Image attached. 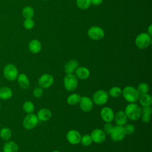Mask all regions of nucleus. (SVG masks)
<instances>
[{
  "instance_id": "32",
  "label": "nucleus",
  "mask_w": 152,
  "mask_h": 152,
  "mask_svg": "<svg viewBox=\"0 0 152 152\" xmlns=\"http://www.w3.org/2000/svg\"><path fill=\"white\" fill-rule=\"evenodd\" d=\"M123 128H124L125 134H127V135H131L132 134H133L135 129V126L131 124L124 125Z\"/></svg>"
},
{
  "instance_id": "7",
  "label": "nucleus",
  "mask_w": 152,
  "mask_h": 152,
  "mask_svg": "<svg viewBox=\"0 0 152 152\" xmlns=\"http://www.w3.org/2000/svg\"><path fill=\"white\" fill-rule=\"evenodd\" d=\"M88 37L94 40H99L103 38L104 31L101 27L99 26H92L87 31Z\"/></svg>"
},
{
  "instance_id": "20",
  "label": "nucleus",
  "mask_w": 152,
  "mask_h": 152,
  "mask_svg": "<svg viewBox=\"0 0 152 152\" xmlns=\"http://www.w3.org/2000/svg\"><path fill=\"white\" fill-rule=\"evenodd\" d=\"M41 49V43L37 39H33L28 43V49L33 53H37L39 52Z\"/></svg>"
},
{
  "instance_id": "39",
  "label": "nucleus",
  "mask_w": 152,
  "mask_h": 152,
  "mask_svg": "<svg viewBox=\"0 0 152 152\" xmlns=\"http://www.w3.org/2000/svg\"><path fill=\"white\" fill-rule=\"evenodd\" d=\"M147 33H148V34H150V36H151V34H152V26H151V24H150V25L148 26Z\"/></svg>"
},
{
  "instance_id": "31",
  "label": "nucleus",
  "mask_w": 152,
  "mask_h": 152,
  "mask_svg": "<svg viewBox=\"0 0 152 152\" xmlns=\"http://www.w3.org/2000/svg\"><path fill=\"white\" fill-rule=\"evenodd\" d=\"M80 142H81V144L83 145L88 146L92 143L93 141H92V139H91V137L90 135L85 134L83 137H81Z\"/></svg>"
},
{
  "instance_id": "29",
  "label": "nucleus",
  "mask_w": 152,
  "mask_h": 152,
  "mask_svg": "<svg viewBox=\"0 0 152 152\" xmlns=\"http://www.w3.org/2000/svg\"><path fill=\"white\" fill-rule=\"evenodd\" d=\"M121 94H122V90L121 89L120 87L117 86L112 87V88H110V90H109V93H108V94H109L112 97H118Z\"/></svg>"
},
{
  "instance_id": "21",
  "label": "nucleus",
  "mask_w": 152,
  "mask_h": 152,
  "mask_svg": "<svg viewBox=\"0 0 152 152\" xmlns=\"http://www.w3.org/2000/svg\"><path fill=\"white\" fill-rule=\"evenodd\" d=\"M139 102L140 104L142 106H151L152 104V97L151 95L145 93L141 94L139 96Z\"/></svg>"
},
{
  "instance_id": "22",
  "label": "nucleus",
  "mask_w": 152,
  "mask_h": 152,
  "mask_svg": "<svg viewBox=\"0 0 152 152\" xmlns=\"http://www.w3.org/2000/svg\"><path fill=\"white\" fill-rule=\"evenodd\" d=\"M18 146L13 141H7L3 147V152H18Z\"/></svg>"
},
{
  "instance_id": "41",
  "label": "nucleus",
  "mask_w": 152,
  "mask_h": 152,
  "mask_svg": "<svg viewBox=\"0 0 152 152\" xmlns=\"http://www.w3.org/2000/svg\"><path fill=\"white\" fill-rule=\"evenodd\" d=\"M0 109H1V104H0Z\"/></svg>"
},
{
  "instance_id": "12",
  "label": "nucleus",
  "mask_w": 152,
  "mask_h": 152,
  "mask_svg": "<svg viewBox=\"0 0 152 152\" xmlns=\"http://www.w3.org/2000/svg\"><path fill=\"white\" fill-rule=\"evenodd\" d=\"M79 104L81 109L85 112H88L91 111L93 107V101L90 97L87 96L81 97Z\"/></svg>"
},
{
  "instance_id": "3",
  "label": "nucleus",
  "mask_w": 152,
  "mask_h": 152,
  "mask_svg": "<svg viewBox=\"0 0 152 152\" xmlns=\"http://www.w3.org/2000/svg\"><path fill=\"white\" fill-rule=\"evenodd\" d=\"M3 74L7 80L14 81L18 75V71L15 65L12 64H8L4 67Z\"/></svg>"
},
{
  "instance_id": "27",
  "label": "nucleus",
  "mask_w": 152,
  "mask_h": 152,
  "mask_svg": "<svg viewBox=\"0 0 152 152\" xmlns=\"http://www.w3.org/2000/svg\"><path fill=\"white\" fill-rule=\"evenodd\" d=\"M23 109L26 113H31L34 110V105L31 101H26L23 105Z\"/></svg>"
},
{
  "instance_id": "24",
  "label": "nucleus",
  "mask_w": 152,
  "mask_h": 152,
  "mask_svg": "<svg viewBox=\"0 0 152 152\" xmlns=\"http://www.w3.org/2000/svg\"><path fill=\"white\" fill-rule=\"evenodd\" d=\"M34 15V9L30 6H26L22 10V15L25 19H32Z\"/></svg>"
},
{
  "instance_id": "28",
  "label": "nucleus",
  "mask_w": 152,
  "mask_h": 152,
  "mask_svg": "<svg viewBox=\"0 0 152 152\" xmlns=\"http://www.w3.org/2000/svg\"><path fill=\"white\" fill-rule=\"evenodd\" d=\"M77 6L81 10H87L91 5L90 0H76Z\"/></svg>"
},
{
  "instance_id": "14",
  "label": "nucleus",
  "mask_w": 152,
  "mask_h": 152,
  "mask_svg": "<svg viewBox=\"0 0 152 152\" xmlns=\"http://www.w3.org/2000/svg\"><path fill=\"white\" fill-rule=\"evenodd\" d=\"M100 116L106 122H111L114 119V112L109 107H104L100 111Z\"/></svg>"
},
{
  "instance_id": "9",
  "label": "nucleus",
  "mask_w": 152,
  "mask_h": 152,
  "mask_svg": "<svg viewBox=\"0 0 152 152\" xmlns=\"http://www.w3.org/2000/svg\"><path fill=\"white\" fill-rule=\"evenodd\" d=\"M53 77L49 74H43L39 77L38 80V83L39 86L43 88H49L53 84Z\"/></svg>"
},
{
  "instance_id": "8",
  "label": "nucleus",
  "mask_w": 152,
  "mask_h": 152,
  "mask_svg": "<svg viewBox=\"0 0 152 152\" xmlns=\"http://www.w3.org/2000/svg\"><path fill=\"white\" fill-rule=\"evenodd\" d=\"M38 118L37 115L33 113L28 114L24 118L23 125L26 129H31L34 128L38 123Z\"/></svg>"
},
{
  "instance_id": "4",
  "label": "nucleus",
  "mask_w": 152,
  "mask_h": 152,
  "mask_svg": "<svg viewBox=\"0 0 152 152\" xmlns=\"http://www.w3.org/2000/svg\"><path fill=\"white\" fill-rule=\"evenodd\" d=\"M151 42V36L147 33H141L135 38V45L139 49H145L150 45Z\"/></svg>"
},
{
  "instance_id": "19",
  "label": "nucleus",
  "mask_w": 152,
  "mask_h": 152,
  "mask_svg": "<svg viewBox=\"0 0 152 152\" xmlns=\"http://www.w3.org/2000/svg\"><path fill=\"white\" fill-rule=\"evenodd\" d=\"M18 85L23 89H27L30 86V80L24 73L19 74L17 78Z\"/></svg>"
},
{
  "instance_id": "26",
  "label": "nucleus",
  "mask_w": 152,
  "mask_h": 152,
  "mask_svg": "<svg viewBox=\"0 0 152 152\" xmlns=\"http://www.w3.org/2000/svg\"><path fill=\"white\" fill-rule=\"evenodd\" d=\"M81 99V96L77 93L69 95L67 98V103L70 105H75L79 103Z\"/></svg>"
},
{
  "instance_id": "13",
  "label": "nucleus",
  "mask_w": 152,
  "mask_h": 152,
  "mask_svg": "<svg viewBox=\"0 0 152 152\" xmlns=\"http://www.w3.org/2000/svg\"><path fill=\"white\" fill-rule=\"evenodd\" d=\"M92 141L96 143H102L106 140V134L104 132L100 129H94L90 135Z\"/></svg>"
},
{
  "instance_id": "35",
  "label": "nucleus",
  "mask_w": 152,
  "mask_h": 152,
  "mask_svg": "<svg viewBox=\"0 0 152 152\" xmlns=\"http://www.w3.org/2000/svg\"><path fill=\"white\" fill-rule=\"evenodd\" d=\"M113 127L114 126L110 122H106V124L104 125L103 131L104 132L105 134H110L113 129Z\"/></svg>"
},
{
  "instance_id": "16",
  "label": "nucleus",
  "mask_w": 152,
  "mask_h": 152,
  "mask_svg": "<svg viewBox=\"0 0 152 152\" xmlns=\"http://www.w3.org/2000/svg\"><path fill=\"white\" fill-rule=\"evenodd\" d=\"M52 116L51 111L47 108H42L40 109L37 113V116L39 120L42 121H46L51 118Z\"/></svg>"
},
{
  "instance_id": "23",
  "label": "nucleus",
  "mask_w": 152,
  "mask_h": 152,
  "mask_svg": "<svg viewBox=\"0 0 152 152\" xmlns=\"http://www.w3.org/2000/svg\"><path fill=\"white\" fill-rule=\"evenodd\" d=\"M12 90L8 87H0V99L8 100L12 96Z\"/></svg>"
},
{
  "instance_id": "34",
  "label": "nucleus",
  "mask_w": 152,
  "mask_h": 152,
  "mask_svg": "<svg viewBox=\"0 0 152 152\" xmlns=\"http://www.w3.org/2000/svg\"><path fill=\"white\" fill-rule=\"evenodd\" d=\"M43 94V88L40 87H35L33 91V95L36 98H39L42 97Z\"/></svg>"
},
{
  "instance_id": "6",
  "label": "nucleus",
  "mask_w": 152,
  "mask_h": 152,
  "mask_svg": "<svg viewBox=\"0 0 152 152\" xmlns=\"http://www.w3.org/2000/svg\"><path fill=\"white\" fill-rule=\"evenodd\" d=\"M93 102L97 105H103L105 104L109 99L108 93L103 90L96 91L93 95Z\"/></svg>"
},
{
  "instance_id": "33",
  "label": "nucleus",
  "mask_w": 152,
  "mask_h": 152,
  "mask_svg": "<svg viewBox=\"0 0 152 152\" xmlns=\"http://www.w3.org/2000/svg\"><path fill=\"white\" fill-rule=\"evenodd\" d=\"M23 26L27 30H31L34 26V22L32 19H25L23 22Z\"/></svg>"
},
{
  "instance_id": "10",
  "label": "nucleus",
  "mask_w": 152,
  "mask_h": 152,
  "mask_svg": "<svg viewBox=\"0 0 152 152\" xmlns=\"http://www.w3.org/2000/svg\"><path fill=\"white\" fill-rule=\"evenodd\" d=\"M110 135L113 141H121L125 138L126 134L123 126L116 125L113 127V129Z\"/></svg>"
},
{
  "instance_id": "40",
  "label": "nucleus",
  "mask_w": 152,
  "mask_h": 152,
  "mask_svg": "<svg viewBox=\"0 0 152 152\" xmlns=\"http://www.w3.org/2000/svg\"><path fill=\"white\" fill-rule=\"evenodd\" d=\"M52 152H61V151H57V150H55V151H52Z\"/></svg>"
},
{
  "instance_id": "5",
  "label": "nucleus",
  "mask_w": 152,
  "mask_h": 152,
  "mask_svg": "<svg viewBox=\"0 0 152 152\" xmlns=\"http://www.w3.org/2000/svg\"><path fill=\"white\" fill-rule=\"evenodd\" d=\"M78 78L73 74H67L64 78V86L65 88L69 91H74L78 86Z\"/></svg>"
},
{
  "instance_id": "1",
  "label": "nucleus",
  "mask_w": 152,
  "mask_h": 152,
  "mask_svg": "<svg viewBox=\"0 0 152 152\" xmlns=\"http://www.w3.org/2000/svg\"><path fill=\"white\" fill-rule=\"evenodd\" d=\"M125 113L129 119L137 121L140 118L141 115V107L135 103H130L126 106Z\"/></svg>"
},
{
  "instance_id": "42",
  "label": "nucleus",
  "mask_w": 152,
  "mask_h": 152,
  "mask_svg": "<svg viewBox=\"0 0 152 152\" xmlns=\"http://www.w3.org/2000/svg\"><path fill=\"white\" fill-rule=\"evenodd\" d=\"M43 1H48V0H43Z\"/></svg>"
},
{
  "instance_id": "37",
  "label": "nucleus",
  "mask_w": 152,
  "mask_h": 152,
  "mask_svg": "<svg viewBox=\"0 0 152 152\" xmlns=\"http://www.w3.org/2000/svg\"><path fill=\"white\" fill-rule=\"evenodd\" d=\"M141 113H147V114H151L152 109L150 106H144L141 108Z\"/></svg>"
},
{
  "instance_id": "15",
  "label": "nucleus",
  "mask_w": 152,
  "mask_h": 152,
  "mask_svg": "<svg viewBox=\"0 0 152 152\" xmlns=\"http://www.w3.org/2000/svg\"><path fill=\"white\" fill-rule=\"evenodd\" d=\"M114 119L117 125L123 126L126 124L128 118L125 113L122 110L118 111L114 116Z\"/></svg>"
},
{
  "instance_id": "2",
  "label": "nucleus",
  "mask_w": 152,
  "mask_h": 152,
  "mask_svg": "<svg viewBox=\"0 0 152 152\" xmlns=\"http://www.w3.org/2000/svg\"><path fill=\"white\" fill-rule=\"evenodd\" d=\"M124 98L129 103H135L138 100L140 94L135 87L126 86L122 91Z\"/></svg>"
},
{
  "instance_id": "17",
  "label": "nucleus",
  "mask_w": 152,
  "mask_h": 152,
  "mask_svg": "<svg viewBox=\"0 0 152 152\" xmlns=\"http://www.w3.org/2000/svg\"><path fill=\"white\" fill-rule=\"evenodd\" d=\"M78 66V62L75 59L69 60L64 66V71L66 74H72Z\"/></svg>"
},
{
  "instance_id": "25",
  "label": "nucleus",
  "mask_w": 152,
  "mask_h": 152,
  "mask_svg": "<svg viewBox=\"0 0 152 152\" xmlns=\"http://www.w3.org/2000/svg\"><path fill=\"white\" fill-rule=\"evenodd\" d=\"M12 135L11 130L7 127H4L0 130V137L4 141H8Z\"/></svg>"
},
{
  "instance_id": "30",
  "label": "nucleus",
  "mask_w": 152,
  "mask_h": 152,
  "mask_svg": "<svg viewBox=\"0 0 152 152\" xmlns=\"http://www.w3.org/2000/svg\"><path fill=\"white\" fill-rule=\"evenodd\" d=\"M140 95L147 93L149 90L148 85L145 83H141L138 84V87L137 88Z\"/></svg>"
},
{
  "instance_id": "18",
  "label": "nucleus",
  "mask_w": 152,
  "mask_h": 152,
  "mask_svg": "<svg viewBox=\"0 0 152 152\" xmlns=\"http://www.w3.org/2000/svg\"><path fill=\"white\" fill-rule=\"evenodd\" d=\"M75 76L81 80H86L90 75V71L88 68L84 66L77 67L75 71Z\"/></svg>"
},
{
  "instance_id": "38",
  "label": "nucleus",
  "mask_w": 152,
  "mask_h": 152,
  "mask_svg": "<svg viewBox=\"0 0 152 152\" xmlns=\"http://www.w3.org/2000/svg\"><path fill=\"white\" fill-rule=\"evenodd\" d=\"M90 1H91V4H92L94 5H99L103 2V0H90Z\"/></svg>"
},
{
  "instance_id": "11",
  "label": "nucleus",
  "mask_w": 152,
  "mask_h": 152,
  "mask_svg": "<svg viewBox=\"0 0 152 152\" xmlns=\"http://www.w3.org/2000/svg\"><path fill=\"white\" fill-rule=\"evenodd\" d=\"M66 138L67 141L70 144L75 145L80 142L81 136L78 131L74 129H71L67 132Z\"/></svg>"
},
{
  "instance_id": "36",
  "label": "nucleus",
  "mask_w": 152,
  "mask_h": 152,
  "mask_svg": "<svg viewBox=\"0 0 152 152\" xmlns=\"http://www.w3.org/2000/svg\"><path fill=\"white\" fill-rule=\"evenodd\" d=\"M150 116H151V115H150V114L141 113L140 118H141L142 122H143L144 123H148L150 121V119H151Z\"/></svg>"
}]
</instances>
